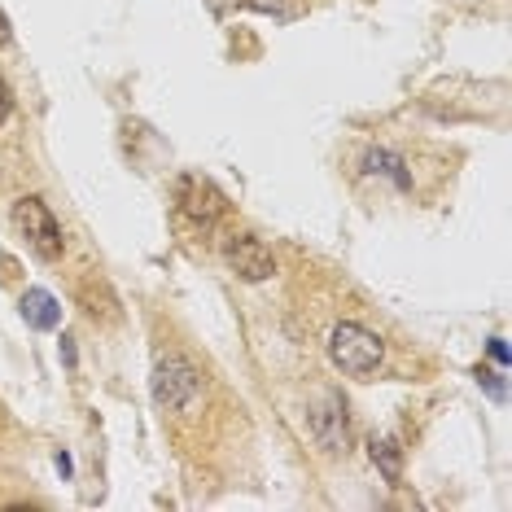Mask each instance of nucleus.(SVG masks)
Wrapping results in <instances>:
<instances>
[{"label": "nucleus", "mask_w": 512, "mask_h": 512, "mask_svg": "<svg viewBox=\"0 0 512 512\" xmlns=\"http://www.w3.org/2000/svg\"><path fill=\"white\" fill-rule=\"evenodd\" d=\"M372 464L386 473V482H399V477H403V447L390 434L372 438Z\"/></svg>", "instance_id": "8"}, {"label": "nucleus", "mask_w": 512, "mask_h": 512, "mask_svg": "<svg viewBox=\"0 0 512 512\" xmlns=\"http://www.w3.org/2000/svg\"><path fill=\"white\" fill-rule=\"evenodd\" d=\"M18 307H22V320H27L31 329H57V324H62V307H57V298L49 289H27Z\"/></svg>", "instance_id": "7"}, {"label": "nucleus", "mask_w": 512, "mask_h": 512, "mask_svg": "<svg viewBox=\"0 0 512 512\" xmlns=\"http://www.w3.org/2000/svg\"><path fill=\"white\" fill-rule=\"evenodd\" d=\"M250 5H254V9H276L281 0H250Z\"/></svg>", "instance_id": "13"}, {"label": "nucleus", "mask_w": 512, "mask_h": 512, "mask_svg": "<svg viewBox=\"0 0 512 512\" xmlns=\"http://www.w3.org/2000/svg\"><path fill=\"white\" fill-rule=\"evenodd\" d=\"M307 425H311V438H316L324 451H346V442H351L346 403L337 399V394H320V399L307 407Z\"/></svg>", "instance_id": "5"}, {"label": "nucleus", "mask_w": 512, "mask_h": 512, "mask_svg": "<svg viewBox=\"0 0 512 512\" xmlns=\"http://www.w3.org/2000/svg\"><path fill=\"white\" fill-rule=\"evenodd\" d=\"M491 355L499 359V364H508V346H504V337H495V342H491Z\"/></svg>", "instance_id": "11"}, {"label": "nucleus", "mask_w": 512, "mask_h": 512, "mask_svg": "<svg viewBox=\"0 0 512 512\" xmlns=\"http://www.w3.org/2000/svg\"><path fill=\"white\" fill-rule=\"evenodd\" d=\"M403 162L399 158H394V154H386V149H372V154L364 158V171H368V176H390L394 184H399V189H407V176H403Z\"/></svg>", "instance_id": "9"}, {"label": "nucleus", "mask_w": 512, "mask_h": 512, "mask_svg": "<svg viewBox=\"0 0 512 512\" xmlns=\"http://www.w3.org/2000/svg\"><path fill=\"white\" fill-rule=\"evenodd\" d=\"M176 202L197 228H215L219 219H224V211H228L224 193H219L206 176H180L176 180Z\"/></svg>", "instance_id": "4"}, {"label": "nucleus", "mask_w": 512, "mask_h": 512, "mask_svg": "<svg viewBox=\"0 0 512 512\" xmlns=\"http://www.w3.org/2000/svg\"><path fill=\"white\" fill-rule=\"evenodd\" d=\"M9 106H14V101H9V84H5V79H0V123L9 119Z\"/></svg>", "instance_id": "10"}, {"label": "nucleus", "mask_w": 512, "mask_h": 512, "mask_svg": "<svg viewBox=\"0 0 512 512\" xmlns=\"http://www.w3.org/2000/svg\"><path fill=\"white\" fill-rule=\"evenodd\" d=\"M9 40V18H5V9H0V44Z\"/></svg>", "instance_id": "12"}, {"label": "nucleus", "mask_w": 512, "mask_h": 512, "mask_svg": "<svg viewBox=\"0 0 512 512\" xmlns=\"http://www.w3.org/2000/svg\"><path fill=\"white\" fill-rule=\"evenodd\" d=\"M154 399H158V407H167V412H189V407L202 399V377H197V368L189 359L167 355L154 368Z\"/></svg>", "instance_id": "2"}, {"label": "nucleus", "mask_w": 512, "mask_h": 512, "mask_svg": "<svg viewBox=\"0 0 512 512\" xmlns=\"http://www.w3.org/2000/svg\"><path fill=\"white\" fill-rule=\"evenodd\" d=\"M329 359L346 372V377H368V372L381 368L386 346H381V337L368 333L364 324H337L329 333Z\"/></svg>", "instance_id": "1"}, {"label": "nucleus", "mask_w": 512, "mask_h": 512, "mask_svg": "<svg viewBox=\"0 0 512 512\" xmlns=\"http://www.w3.org/2000/svg\"><path fill=\"white\" fill-rule=\"evenodd\" d=\"M14 228L40 259H57V254H62V224H57L53 211L40 197H22L14 206Z\"/></svg>", "instance_id": "3"}, {"label": "nucleus", "mask_w": 512, "mask_h": 512, "mask_svg": "<svg viewBox=\"0 0 512 512\" xmlns=\"http://www.w3.org/2000/svg\"><path fill=\"white\" fill-rule=\"evenodd\" d=\"M224 259H228V267L241 276V281H267V276L276 272L272 250H267L259 237H250V232H237V237H228Z\"/></svg>", "instance_id": "6"}]
</instances>
